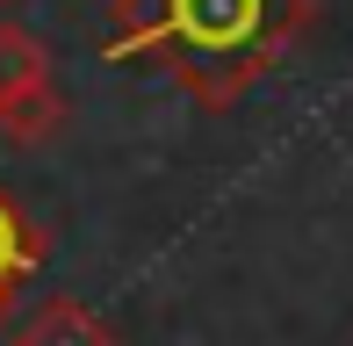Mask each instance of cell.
Segmentation results:
<instances>
[{
	"instance_id": "6da1fadb",
	"label": "cell",
	"mask_w": 353,
	"mask_h": 346,
	"mask_svg": "<svg viewBox=\"0 0 353 346\" xmlns=\"http://www.w3.org/2000/svg\"><path fill=\"white\" fill-rule=\"evenodd\" d=\"M310 22L317 0H166L152 58L188 101L231 108L310 37Z\"/></svg>"
},
{
	"instance_id": "7a4b0ae2",
	"label": "cell",
	"mask_w": 353,
	"mask_h": 346,
	"mask_svg": "<svg viewBox=\"0 0 353 346\" xmlns=\"http://www.w3.org/2000/svg\"><path fill=\"white\" fill-rule=\"evenodd\" d=\"M8 346H123V339H116V325H108L101 310H87L79 296H43L8 332Z\"/></svg>"
},
{
	"instance_id": "3957f363",
	"label": "cell",
	"mask_w": 353,
	"mask_h": 346,
	"mask_svg": "<svg viewBox=\"0 0 353 346\" xmlns=\"http://www.w3.org/2000/svg\"><path fill=\"white\" fill-rule=\"evenodd\" d=\"M37 267H43V231H37V216L0 187V325L14 318V303H22Z\"/></svg>"
},
{
	"instance_id": "277c9868",
	"label": "cell",
	"mask_w": 353,
	"mask_h": 346,
	"mask_svg": "<svg viewBox=\"0 0 353 346\" xmlns=\"http://www.w3.org/2000/svg\"><path fill=\"white\" fill-rule=\"evenodd\" d=\"M58 130H65V94H58V80L22 87V94H8V101H0V137H8V145L37 152V145H51Z\"/></svg>"
},
{
	"instance_id": "5b68a950",
	"label": "cell",
	"mask_w": 353,
	"mask_h": 346,
	"mask_svg": "<svg viewBox=\"0 0 353 346\" xmlns=\"http://www.w3.org/2000/svg\"><path fill=\"white\" fill-rule=\"evenodd\" d=\"M159 22H166V0H108V37L101 58H152L159 51Z\"/></svg>"
},
{
	"instance_id": "8992f818",
	"label": "cell",
	"mask_w": 353,
	"mask_h": 346,
	"mask_svg": "<svg viewBox=\"0 0 353 346\" xmlns=\"http://www.w3.org/2000/svg\"><path fill=\"white\" fill-rule=\"evenodd\" d=\"M43 80H51V51L22 22H0V101L22 94V87H43Z\"/></svg>"
}]
</instances>
